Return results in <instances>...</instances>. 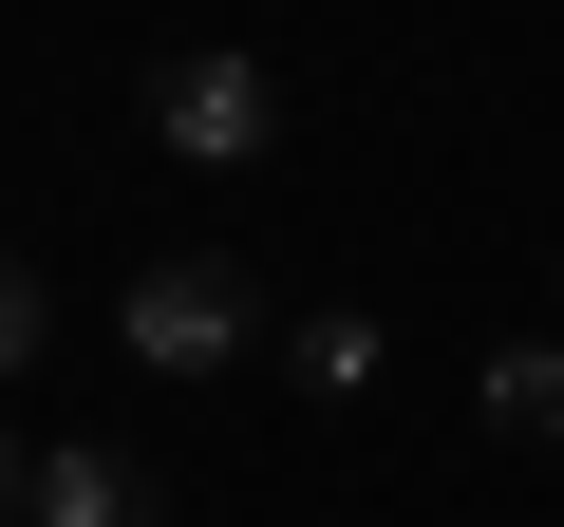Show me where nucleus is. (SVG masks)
Instances as JSON below:
<instances>
[{
	"label": "nucleus",
	"instance_id": "1",
	"mask_svg": "<svg viewBox=\"0 0 564 527\" xmlns=\"http://www.w3.org/2000/svg\"><path fill=\"white\" fill-rule=\"evenodd\" d=\"M113 340H132L151 377H226V358H245V283H226V264L188 245V264H151V283L113 302Z\"/></svg>",
	"mask_w": 564,
	"mask_h": 527
},
{
	"label": "nucleus",
	"instance_id": "2",
	"mask_svg": "<svg viewBox=\"0 0 564 527\" xmlns=\"http://www.w3.org/2000/svg\"><path fill=\"white\" fill-rule=\"evenodd\" d=\"M151 132H170L188 170H245V151L282 132V95H263V57H170V76H151Z\"/></svg>",
	"mask_w": 564,
	"mask_h": 527
},
{
	"label": "nucleus",
	"instance_id": "3",
	"mask_svg": "<svg viewBox=\"0 0 564 527\" xmlns=\"http://www.w3.org/2000/svg\"><path fill=\"white\" fill-rule=\"evenodd\" d=\"M20 527H151V471H132L113 433H57V452H39V508H20Z\"/></svg>",
	"mask_w": 564,
	"mask_h": 527
},
{
	"label": "nucleus",
	"instance_id": "4",
	"mask_svg": "<svg viewBox=\"0 0 564 527\" xmlns=\"http://www.w3.org/2000/svg\"><path fill=\"white\" fill-rule=\"evenodd\" d=\"M489 433H527V452L564 433V340H527V358H489Z\"/></svg>",
	"mask_w": 564,
	"mask_h": 527
},
{
	"label": "nucleus",
	"instance_id": "5",
	"mask_svg": "<svg viewBox=\"0 0 564 527\" xmlns=\"http://www.w3.org/2000/svg\"><path fill=\"white\" fill-rule=\"evenodd\" d=\"M282 377H302V396H358V377H377V321H358V302L302 321V340H282Z\"/></svg>",
	"mask_w": 564,
	"mask_h": 527
},
{
	"label": "nucleus",
	"instance_id": "6",
	"mask_svg": "<svg viewBox=\"0 0 564 527\" xmlns=\"http://www.w3.org/2000/svg\"><path fill=\"white\" fill-rule=\"evenodd\" d=\"M0 377H39V283L0 264Z\"/></svg>",
	"mask_w": 564,
	"mask_h": 527
},
{
	"label": "nucleus",
	"instance_id": "7",
	"mask_svg": "<svg viewBox=\"0 0 564 527\" xmlns=\"http://www.w3.org/2000/svg\"><path fill=\"white\" fill-rule=\"evenodd\" d=\"M20 508H39V452H20V433H0V527H20Z\"/></svg>",
	"mask_w": 564,
	"mask_h": 527
}]
</instances>
